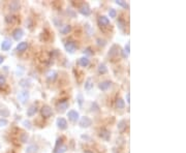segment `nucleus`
<instances>
[{
	"label": "nucleus",
	"instance_id": "20e7f679",
	"mask_svg": "<svg viewBox=\"0 0 186 153\" xmlns=\"http://www.w3.org/2000/svg\"><path fill=\"white\" fill-rule=\"evenodd\" d=\"M79 11L83 15V16H89L91 13V8H90L88 3H83L80 7H79Z\"/></svg>",
	"mask_w": 186,
	"mask_h": 153
},
{
	"label": "nucleus",
	"instance_id": "4be33fe9",
	"mask_svg": "<svg viewBox=\"0 0 186 153\" xmlns=\"http://www.w3.org/2000/svg\"><path fill=\"white\" fill-rule=\"evenodd\" d=\"M116 107H117V109H119V110H122V109L125 108V102L122 100L121 97H119V98H117L116 100Z\"/></svg>",
	"mask_w": 186,
	"mask_h": 153
},
{
	"label": "nucleus",
	"instance_id": "c85d7f7f",
	"mask_svg": "<svg viewBox=\"0 0 186 153\" xmlns=\"http://www.w3.org/2000/svg\"><path fill=\"white\" fill-rule=\"evenodd\" d=\"M96 43H97V45H98V46L105 47V45H107V40L103 39V38H97V39H96Z\"/></svg>",
	"mask_w": 186,
	"mask_h": 153
},
{
	"label": "nucleus",
	"instance_id": "7c9ffc66",
	"mask_svg": "<svg viewBox=\"0 0 186 153\" xmlns=\"http://www.w3.org/2000/svg\"><path fill=\"white\" fill-rule=\"evenodd\" d=\"M5 84H6V79H5V77H4L3 75H0V87L5 86Z\"/></svg>",
	"mask_w": 186,
	"mask_h": 153
},
{
	"label": "nucleus",
	"instance_id": "5701e85b",
	"mask_svg": "<svg viewBox=\"0 0 186 153\" xmlns=\"http://www.w3.org/2000/svg\"><path fill=\"white\" fill-rule=\"evenodd\" d=\"M37 112V108L36 106H31L27 110V116L28 117H32V116L35 115V113Z\"/></svg>",
	"mask_w": 186,
	"mask_h": 153
},
{
	"label": "nucleus",
	"instance_id": "2f4dec72",
	"mask_svg": "<svg viewBox=\"0 0 186 153\" xmlns=\"http://www.w3.org/2000/svg\"><path fill=\"white\" fill-rule=\"evenodd\" d=\"M109 16H110V18H116V16H117L116 9H114V8H111L110 11H109Z\"/></svg>",
	"mask_w": 186,
	"mask_h": 153
},
{
	"label": "nucleus",
	"instance_id": "473e14b6",
	"mask_svg": "<svg viewBox=\"0 0 186 153\" xmlns=\"http://www.w3.org/2000/svg\"><path fill=\"white\" fill-rule=\"evenodd\" d=\"M77 100H78V102H79V106H80V107H82V105H83V102H84L83 95H82V94H78V96H77Z\"/></svg>",
	"mask_w": 186,
	"mask_h": 153
},
{
	"label": "nucleus",
	"instance_id": "9d476101",
	"mask_svg": "<svg viewBox=\"0 0 186 153\" xmlns=\"http://www.w3.org/2000/svg\"><path fill=\"white\" fill-rule=\"evenodd\" d=\"M18 98H19V100L22 104H25L28 100V98H29V92L26 91V90L20 92V94L18 95Z\"/></svg>",
	"mask_w": 186,
	"mask_h": 153
},
{
	"label": "nucleus",
	"instance_id": "b1692460",
	"mask_svg": "<svg viewBox=\"0 0 186 153\" xmlns=\"http://www.w3.org/2000/svg\"><path fill=\"white\" fill-rule=\"evenodd\" d=\"M125 128H126V121L125 120H120L118 122V129L119 132H124L125 130Z\"/></svg>",
	"mask_w": 186,
	"mask_h": 153
},
{
	"label": "nucleus",
	"instance_id": "6e6552de",
	"mask_svg": "<svg viewBox=\"0 0 186 153\" xmlns=\"http://www.w3.org/2000/svg\"><path fill=\"white\" fill-rule=\"evenodd\" d=\"M68 106H69V104H68L67 100H61V102H59L57 104V111L62 113V112H64L67 109Z\"/></svg>",
	"mask_w": 186,
	"mask_h": 153
},
{
	"label": "nucleus",
	"instance_id": "f257e3e1",
	"mask_svg": "<svg viewBox=\"0 0 186 153\" xmlns=\"http://www.w3.org/2000/svg\"><path fill=\"white\" fill-rule=\"evenodd\" d=\"M41 114L43 116V118H50L52 115H53V110H52V108L48 105H45L41 107Z\"/></svg>",
	"mask_w": 186,
	"mask_h": 153
},
{
	"label": "nucleus",
	"instance_id": "7ed1b4c3",
	"mask_svg": "<svg viewBox=\"0 0 186 153\" xmlns=\"http://www.w3.org/2000/svg\"><path fill=\"white\" fill-rule=\"evenodd\" d=\"M64 48H65V51L67 52L69 54H73V52L76 51V43H73L71 40H67L66 43H64Z\"/></svg>",
	"mask_w": 186,
	"mask_h": 153
},
{
	"label": "nucleus",
	"instance_id": "c9c22d12",
	"mask_svg": "<svg viewBox=\"0 0 186 153\" xmlns=\"http://www.w3.org/2000/svg\"><path fill=\"white\" fill-rule=\"evenodd\" d=\"M84 53L88 54V55H92V54H93V52H92L91 48H87V49H85V50H84Z\"/></svg>",
	"mask_w": 186,
	"mask_h": 153
},
{
	"label": "nucleus",
	"instance_id": "9b49d317",
	"mask_svg": "<svg viewBox=\"0 0 186 153\" xmlns=\"http://www.w3.org/2000/svg\"><path fill=\"white\" fill-rule=\"evenodd\" d=\"M57 126H58V128L64 130V129L67 128V121L64 118H58L57 119Z\"/></svg>",
	"mask_w": 186,
	"mask_h": 153
},
{
	"label": "nucleus",
	"instance_id": "1a4fd4ad",
	"mask_svg": "<svg viewBox=\"0 0 186 153\" xmlns=\"http://www.w3.org/2000/svg\"><path fill=\"white\" fill-rule=\"evenodd\" d=\"M92 124V120L89 118V117H87V116H84V117H82L81 120H80V125H81L82 127H89L90 125Z\"/></svg>",
	"mask_w": 186,
	"mask_h": 153
},
{
	"label": "nucleus",
	"instance_id": "bb28decb",
	"mask_svg": "<svg viewBox=\"0 0 186 153\" xmlns=\"http://www.w3.org/2000/svg\"><path fill=\"white\" fill-rule=\"evenodd\" d=\"M66 149H67V147H66V146L61 145V146H59L58 148H56V149H55V153H65V152H66Z\"/></svg>",
	"mask_w": 186,
	"mask_h": 153
},
{
	"label": "nucleus",
	"instance_id": "393cba45",
	"mask_svg": "<svg viewBox=\"0 0 186 153\" xmlns=\"http://www.w3.org/2000/svg\"><path fill=\"white\" fill-rule=\"evenodd\" d=\"M17 20V17L13 16V15H11V16H6L5 18V22L7 23V24H14L15 22H16Z\"/></svg>",
	"mask_w": 186,
	"mask_h": 153
},
{
	"label": "nucleus",
	"instance_id": "39448f33",
	"mask_svg": "<svg viewBox=\"0 0 186 153\" xmlns=\"http://www.w3.org/2000/svg\"><path fill=\"white\" fill-rule=\"evenodd\" d=\"M99 137L103 139V140L105 141H110L111 139V132L109 130V129L105 128V127H103V128L99 129Z\"/></svg>",
	"mask_w": 186,
	"mask_h": 153
},
{
	"label": "nucleus",
	"instance_id": "aec40b11",
	"mask_svg": "<svg viewBox=\"0 0 186 153\" xmlns=\"http://www.w3.org/2000/svg\"><path fill=\"white\" fill-rule=\"evenodd\" d=\"M57 75H58L57 71H55V70H50V71L47 73V79H48L49 81H54L55 79L57 78Z\"/></svg>",
	"mask_w": 186,
	"mask_h": 153
},
{
	"label": "nucleus",
	"instance_id": "a878e982",
	"mask_svg": "<svg viewBox=\"0 0 186 153\" xmlns=\"http://www.w3.org/2000/svg\"><path fill=\"white\" fill-rule=\"evenodd\" d=\"M38 147L36 145H30L29 147H27V150H26V152L27 153H35L36 151H37Z\"/></svg>",
	"mask_w": 186,
	"mask_h": 153
},
{
	"label": "nucleus",
	"instance_id": "423d86ee",
	"mask_svg": "<svg viewBox=\"0 0 186 153\" xmlns=\"http://www.w3.org/2000/svg\"><path fill=\"white\" fill-rule=\"evenodd\" d=\"M23 36H24V31H23L21 28H17V29H15L14 31H13V37H14V39L17 40V41H19Z\"/></svg>",
	"mask_w": 186,
	"mask_h": 153
},
{
	"label": "nucleus",
	"instance_id": "a211bd4d",
	"mask_svg": "<svg viewBox=\"0 0 186 153\" xmlns=\"http://www.w3.org/2000/svg\"><path fill=\"white\" fill-rule=\"evenodd\" d=\"M97 70H98V73H99V75H105V73H108V67H107V65H105V63H100V64L98 65Z\"/></svg>",
	"mask_w": 186,
	"mask_h": 153
},
{
	"label": "nucleus",
	"instance_id": "f03ea898",
	"mask_svg": "<svg viewBox=\"0 0 186 153\" xmlns=\"http://www.w3.org/2000/svg\"><path fill=\"white\" fill-rule=\"evenodd\" d=\"M97 23L100 28H107L110 26V19L105 16H100L97 20Z\"/></svg>",
	"mask_w": 186,
	"mask_h": 153
},
{
	"label": "nucleus",
	"instance_id": "412c9836",
	"mask_svg": "<svg viewBox=\"0 0 186 153\" xmlns=\"http://www.w3.org/2000/svg\"><path fill=\"white\" fill-rule=\"evenodd\" d=\"M71 31V26L70 25H64L60 28V33L62 34H68Z\"/></svg>",
	"mask_w": 186,
	"mask_h": 153
},
{
	"label": "nucleus",
	"instance_id": "c756f323",
	"mask_svg": "<svg viewBox=\"0 0 186 153\" xmlns=\"http://www.w3.org/2000/svg\"><path fill=\"white\" fill-rule=\"evenodd\" d=\"M117 25H118V27L120 28V29H123L124 27H125V22H124L123 19H120L118 20V22H117Z\"/></svg>",
	"mask_w": 186,
	"mask_h": 153
},
{
	"label": "nucleus",
	"instance_id": "ddd939ff",
	"mask_svg": "<svg viewBox=\"0 0 186 153\" xmlns=\"http://www.w3.org/2000/svg\"><path fill=\"white\" fill-rule=\"evenodd\" d=\"M20 2L18 1H11L9 4H8V9L11 11H17L20 9Z\"/></svg>",
	"mask_w": 186,
	"mask_h": 153
},
{
	"label": "nucleus",
	"instance_id": "6ab92c4d",
	"mask_svg": "<svg viewBox=\"0 0 186 153\" xmlns=\"http://www.w3.org/2000/svg\"><path fill=\"white\" fill-rule=\"evenodd\" d=\"M79 64L82 67H87L89 65V59L87 57H82V58L79 59Z\"/></svg>",
	"mask_w": 186,
	"mask_h": 153
},
{
	"label": "nucleus",
	"instance_id": "4c0bfd02",
	"mask_svg": "<svg viewBox=\"0 0 186 153\" xmlns=\"http://www.w3.org/2000/svg\"><path fill=\"white\" fill-rule=\"evenodd\" d=\"M0 114L2 115V117H7L8 116V111L7 110H4V111H0Z\"/></svg>",
	"mask_w": 186,
	"mask_h": 153
},
{
	"label": "nucleus",
	"instance_id": "0eeeda50",
	"mask_svg": "<svg viewBox=\"0 0 186 153\" xmlns=\"http://www.w3.org/2000/svg\"><path fill=\"white\" fill-rule=\"evenodd\" d=\"M67 117H68V119L71 121V122H77V121L79 120V117H80V115H79V113L77 112V111L70 110V111H68Z\"/></svg>",
	"mask_w": 186,
	"mask_h": 153
},
{
	"label": "nucleus",
	"instance_id": "4468645a",
	"mask_svg": "<svg viewBox=\"0 0 186 153\" xmlns=\"http://www.w3.org/2000/svg\"><path fill=\"white\" fill-rule=\"evenodd\" d=\"M28 48V43L27 41H22V43H18V46H17V51L22 53V52L26 51Z\"/></svg>",
	"mask_w": 186,
	"mask_h": 153
},
{
	"label": "nucleus",
	"instance_id": "37998d69",
	"mask_svg": "<svg viewBox=\"0 0 186 153\" xmlns=\"http://www.w3.org/2000/svg\"><path fill=\"white\" fill-rule=\"evenodd\" d=\"M122 52V55H123V57L125 58V57H127V54L125 53V51H121Z\"/></svg>",
	"mask_w": 186,
	"mask_h": 153
},
{
	"label": "nucleus",
	"instance_id": "ea45409f",
	"mask_svg": "<svg viewBox=\"0 0 186 153\" xmlns=\"http://www.w3.org/2000/svg\"><path fill=\"white\" fill-rule=\"evenodd\" d=\"M24 125L28 128H30V122L29 121H24Z\"/></svg>",
	"mask_w": 186,
	"mask_h": 153
},
{
	"label": "nucleus",
	"instance_id": "58836bf2",
	"mask_svg": "<svg viewBox=\"0 0 186 153\" xmlns=\"http://www.w3.org/2000/svg\"><path fill=\"white\" fill-rule=\"evenodd\" d=\"M6 124H7V120H5V119H0V125L4 126Z\"/></svg>",
	"mask_w": 186,
	"mask_h": 153
},
{
	"label": "nucleus",
	"instance_id": "c03bdc74",
	"mask_svg": "<svg viewBox=\"0 0 186 153\" xmlns=\"http://www.w3.org/2000/svg\"><path fill=\"white\" fill-rule=\"evenodd\" d=\"M3 60H4V58H3V57L0 56V64H1V63H2V62H3Z\"/></svg>",
	"mask_w": 186,
	"mask_h": 153
},
{
	"label": "nucleus",
	"instance_id": "f8f14e48",
	"mask_svg": "<svg viewBox=\"0 0 186 153\" xmlns=\"http://www.w3.org/2000/svg\"><path fill=\"white\" fill-rule=\"evenodd\" d=\"M111 86H112V82H111V81H103V82L99 83L98 88H99L101 91H107Z\"/></svg>",
	"mask_w": 186,
	"mask_h": 153
},
{
	"label": "nucleus",
	"instance_id": "a19ab883",
	"mask_svg": "<svg viewBox=\"0 0 186 153\" xmlns=\"http://www.w3.org/2000/svg\"><path fill=\"white\" fill-rule=\"evenodd\" d=\"M126 102H128V104L130 102V94H129V93H127V94H126Z\"/></svg>",
	"mask_w": 186,
	"mask_h": 153
},
{
	"label": "nucleus",
	"instance_id": "dca6fc26",
	"mask_svg": "<svg viewBox=\"0 0 186 153\" xmlns=\"http://www.w3.org/2000/svg\"><path fill=\"white\" fill-rule=\"evenodd\" d=\"M11 47V41L9 39H5L3 40L2 43H1V49H2L3 51H8Z\"/></svg>",
	"mask_w": 186,
	"mask_h": 153
},
{
	"label": "nucleus",
	"instance_id": "f3484780",
	"mask_svg": "<svg viewBox=\"0 0 186 153\" xmlns=\"http://www.w3.org/2000/svg\"><path fill=\"white\" fill-rule=\"evenodd\" d=\"M92 87H93V80H92V78H88L86 81H85V85H84V88H85V90H91Z\"/></svg>",
	"mask_w": 186,
	"mask_h": 153
},
{
	"label": "nucleus",
	"instance_id": "e433bc0d",
	"mask_svg": "<svg viewBox=\"0 0 186 153\" xmlns=\"http://www.w3.org/2000/svg\"><path fill=\"white\" fill-rule=\"evenodd\" d=\"M125 51H126V54L128 55V54L130 53V43H126V46H125Z\"/></svg>",
	"mask_w": 186,
	"mask_h": 153
},
{
	"label": "nucleus",
	"instance_id": "79ce46f5",
	"mask_svg": "<svg viewBox=\"0 0 186 153\" xmlns=\"http://www.w3.org/2000/svg\"><path fill=\"white\" fill-rule=\"evenodd\" d=\"M84 153H93L92 150H89V149H86V150H84Z\"/></svg>",
	"mask_w": 186,
	"mask_h": 153
},
{
	"label": "nucleus",
	"instance_id": "cd10ccee",
	"mask_svg": "<svg viewBox=\"0 0 186 153\" xmlns=\"http://www.w3.org/2000/svg\"><path fill=\"white\" fill-rule=\"evenodd\" d=\"M116 3L118 4V5L122 6V7L124 8H129V4L126 2V1H122V0H117Z\"/></svg>",
	"mask_w": 186,
	"mask_h": 153
},
{
	"label": "nucleus",
	"instance_id": "72a5a7b5",
	"mask_svg": "<svg viewBox=\"0 0 186 153\" xmlns=\"http://www.w3.org/2000/svg\"><path fill=\"white\" fill-rule=\"evenodd\" d=\"M28 141V134H21V142L26 143Z\"/></svg>",
	"mask_w": 186,
	"mask_h": 153
},
{
	"label": "nucleus",
	"instance_id": "f704fd0d",
	"mask_svg": "<svg viewBox=\"0 0 186 153\" xmlns=\"http://www.w3.org/2000/svg\"><path fill=\"white\" fill-rule=\"evenodd\" d=\"M62 141H63V137L59 138V139H57V142H56V148L59 147V145H60V146L62 145ZM56 148H55V149H56Z\"/></svg>",
	"mask_w": 186,
	"mask_h": 153
},
{
	"label": "nucleus",
	"instance_id": "2eb2a0df",
	"mask_svg": "<svg viewBox=\"0 0 186 153\" xmlns=\"http://www.w3.org/2000/svg\"><path fill=\"white\" fill-rule=\"evenodd\" d=\"M119 53V46L117 45H113L112 48L110 49V52H109V56L110 57H115L117 56Z\"/></svg>",
	"mask_w": 186,
	"mask_h": 153
}]
</instances>
